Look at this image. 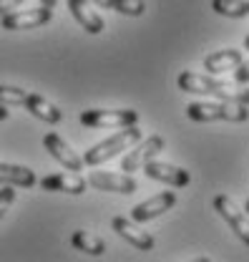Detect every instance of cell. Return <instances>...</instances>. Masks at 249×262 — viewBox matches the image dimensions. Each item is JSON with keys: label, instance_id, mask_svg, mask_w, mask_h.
I'll use <instances>...</instances> for the list:
<instances>
[{"label": "cell", "instance_id": "obj_1", "mask_svg": "<svg viewBox=\"0 0 249 262\" xmlns=\"http://www.w3.org/2000/svg\"><path fill=\"white\" fill-rule=\"evenodd\" d=\"M179 89L184 94H207V96H217L221 101H234V103H247L249 106V89H237L227 81H217L212 76H201V73H191L184 71L179 73Z\"/></svg>", "mask_w": 249, "mask_h": 262}, {"label": "cell", "instance_id": "obj_2", "mask_svg": "<svg viewBox=\"0 0 249 262\" xmlns=\"http://www.w3.org/2000/svg\"><path fill=\"white\" fill-rule=\"evenodd\" d=\"M187 116L191 121L207 124V121H229V124H242L249 119L247 103H234V101H221V103H189Z\"/></svg>", "mask_w": 249, "mask_h": 262}, {"label": "cell", "instance_id": "obj_3", "mask_svg": "<svg viewBox=\"0 0 249 262\" xmlns=\"http://www.w3.org/2000/svg\"><path fill=\"white\" fill-rule=\"evenodd\" d=\"M139 141H141V131L136 129V124H133V126H124V131H119V134H114L111 139H106V141L91 146V149L83 154V164L98 166V164L114 159L119 151H128V149H131L133 144H139Z\"/></svg>", "mask_w": 249, "mask_h": 262}, {"label": "cell", "instance_id": "obj_4", "mask_svg": "<svg viewBox=\"0 0 249 262\" xmlns=\"http://www.w3.org/2000/svg\"><path fill=\"white\" fill-rule=\"evenodd\" d=\"M139 121V111L133 108H88L81 114V124L88 129H124Z\"/></svg>", "mask_w": 249, "mask_h": 262}, {"label": "cell", "instance_id": "obj_5", "mask_svg": "<svg viewBox=\"0 0 249 262\" xmlns=\"http://www.w3.org/2000/svg\"><path fill=\"white\" fill-rule=\"evenodd\" d=\"M53 18V8H31V10H15V13H5L0 15V23L5 31H31L38 26H46Z\"/></svg>", "mask_w": 249, "mask_h": 262}, {"label": "cell", "instance_id": "obj_6", "mask_svg": "<svg viewBox=\"0 0 249 262\" xmlns=\"http://www.w3.org/2000/svg\"><path fill=\"white\" fill-rule=\"evenodd\" d=\"M214 209L219 212V217L232 227V232H234L244 245H249V217L247 214L239 212V207H237L227 194H219L217 199H214Z\"/></svg>", "mask_w": 249, "mask_h": 262}, {"label": "cell", "instance_id": "obj_7", "mask_svg": "<svg viewBox=\"0 0 249 262\" xmlns=\"http://www.w3.org/2000/svg\"><path fill=\"white\" fill-rule=\"evenodd\" d=\"M164 151V139L159 136V134H154V136H149L146 141H141L136 149H131L128 154H126L124 159H121V171H139L141 166L146 162H151L156 154H161Z\"/></svg>", "mask_w": 249, "mask_h": 262}, {"label": "cell", "instance_id": "obj_8", "mask_svg": "<svg viewBox=\"0 0 249 262\" xmlns=\"http://www.w3.org/2000/svg\"><path fill=\"white\" fill-rule=\"evenodd\" d=\"M174 204H176V194H174V192H161V194H156V196H151V199H146V202H141V204H136V207L131 209V220H133V222H149V220L161 217L164 212H169Z\"/></svg>", "mask_w": 249, "mask_h": 262}, {"label": "cell", "instance_id": "obj_9", "mask_svg": "<svg viewBox=\"0 0 249 262\" xmlns=\"http://www.w3.org/2000/svg\"><path fill=\"white\" fill-rule=\"evenodd\" d=\"M88 184L101 192H116V194H133L139 187L131 174H108V171H94L88 177Z\"/></svg>", "mask_w": 249, "mask_h": 262}, {"label": "cell", "instance_id": "obj_10", "mask_svg": "<svg viewBox=\"0 0 249 262\" xmlns=\"http://www.w3.org/2000/svg\"><path fill=\"white\" fill-rule=\"evenodd\" d=\"M144 174L151 177L156 182H164V184H171V187H189L191 177L189 171H184L182 166H174V164H164V162H146L144 166Z\"/></svg>", "mask_w": 249, "mask_h": 262}, {"label": "cell", "instance_id": "obj_11", "mask_svg": "<svg viewBox=\"0 0 249 262\" xmlns=\"http://www.w3.org/2000/svg\"><path fill=\"white\" fill-rule=\"evenodd\" d=\"M43 146H46V151H48L58 164H63L68 171H81L83 159L63 141L58 134H46V136H43Z\"/></svg>", "mask_w": 249, "mask_h": 262}, {"label": "cell", "instance_id": "obj_12", "mask_svg": "<svg viewBox=\"0 0 249 262\" xmlns=\"http://www.w3.org/2000/svg\"><path fill=\"white\" fill-rule=\"evenodd\" d=\"M111 227H114V232L121 237V239H126L128 245H133L136 250H151L154 247V237L149 234V232H144L141 227H136L133 222H128L126 217H114V222H111Z\"/></svg>", "mask_w": 249, "mask_h": 262}, {"label": "cell", "instance_id": "obj_13", "mask_svg": "<svg viewBox=\"0 0 249 262\" xmlns=\"http://www.w3.org/2000/svg\"><path fill=\"white\" fill-rule=\"evenodd\" d=\"M40 187L46 192H65V194H83L88 182L78 174H51L40 179Z\"/></svg>", "mask_w": 249, "mask_h": 262}, {"label": "cell", "instance_id": "obj_14", "mask_svg": "<svg viewBox=\"0 0 249 262\" xmlns=\"http://www.w3.org/2000/svg\"><path fill=\"white\" fill-rule=\"evenodd\" d=\"M68 10H71V15L81 23V28L88 31L91 35H98V33L106 28L103 18L88 5V0H68Z\"/></svg>", "mask_w": 249, "mask_h": 262}, {"label": "cell", "instance_id": "obj_15", "mask_svg": "<svg viewBox=\"0 0 249 262\" xmlns=\"http://www.w3.org/2000/svg\"><path fill=\"white\" fill-rule=\"evenodd\" d=\"M23 106L31 111L35 119H40V121H46V124H58V121L63 119V111H61V108H58V106H53L48 98L38 96V94H28Z\"/></svg>", "mask_w": 249, "mask_h": 262}, {"label": "cell", "instance_id": "obj_16", "mask_svg": "<svg viewBox=\"0 0 249 262\" xmlns=\"http://www.w3.org/2000/svg\"><path fill=\"white\" fill-rule=\"evenodd\" d=\"M239 63H242V51L224 48V51H217V53H212V56L204 58V71H209V73H224V71H234Z\"/></svg>", "mask_w": 249, "mask_h": 262}, {"label": "cell", "instance_id": "obj_17", "mask_svg": "<svg viewBox=\"0 0 249 262\" xmlns=\"http://www.w3.org/2000/svg\"><path fill=\"white\" fill-rule=\"evenodd\" d=\"M38 179L28 166H18V164H0V184H13V187H33Z\"/></svg>", "mask_w": 249, "mask_h": 262}, {"label": "cell", "instance_id": "obj_18", "mask_svg": "<svg viewBox=\"0 0 249 262\" xmlns=\"http://www.w3.org/2000/svg\"><path fill=\"white\" fill-rule=\"evenodd\" d=\"M71 245L76 247V250H81V252H86V255H103L106 252V245H103V239L101 237H96L91 232H83V229H76L73 232V237H71Z\"/></svg>", "mask_w": 249, "mask_h": 262}, {"label": "cell", "instance_id": "obj_19", "mask_svg": "<svg viewBox=\"0 0 249 262\" xmlns=\"http://www.w3.org/2000/svg\"><path fill=\"white\" fill-rule=\"evenodd\" d=\"M212 10L224 18H244L249 15L247 0H212Z\"/></svg>", "mask_w": 249, "mask_h": 262}, {"label": "cell", "instance_id": "obj_20", "mask_svg": "<svg viewBox=\"0 0 249 262\" xmlns=\"http://www.w3.org/2000/svg\"><path fill=\"white\" fill-rule=\"evenodd\" d=\"M26 96H28V91H23V89L0 86V103L3 106H20V103H26Z\"/></svg>", "mask_w": 249, "mask_h": 262}, {"label": "cell", "instance_id": "obj_21", "mask_svg": "<svg viewBox=\"0 0 249 262\" xmlns=\"http://www.w3.org/2000/svg\"><path fill=\"white\" fill-rule=\"evenodd\" d=\"M114 10H119L121 15L139 18V15H144L146 3H144V0H114Z\"/></svg>", "mask_w": 249, "mask_h": 262}, {"label": "cell", "instance_id": "obj_22", "mask_svg": "<svg viewBox=\"0 0 249 262\" xmlns=\"http://www.w3.org/2000/svg\"><path fill=\"white\" fill-rule=\"evenodd\" d=\"M15 202V189L13 187H3L0 189V220L5 217V212H8V207Z\"/></svg>", "mask_w": 249, "mask_h": 262}, {"label": "cell", "instance_id": "obj_23", "mask_svg": "<svg viewBox=\"0 0 249 262\" xmlns=\"http://www.w3.org/2000/svg\"><path fill=\"white\" fill-rule=\"evenodd\" d=\"M234 81L237 83H249V61H242L234 68Z\"/></svg>", "mask_w": 249, "mask_h": 262}, {"label": "cell", "instance_id": "obj_24", "mask_svg": "<svg viewBox=\"0 0 249 262\" xmlns=\"http://www.w3.org/2000/svg\"><path fill=\"white\" fill-rule=\"evenodd\" d=\"M20 3H23V0H0V15H5V13L15 10Z\"/></svg>", "mask_w": 249, "mask_h": 262}, {"label": "cell", "instance_id": "obj_25", "mask_svg": "<svg viewBox=\"0 0 249 262\" xmlns=\"http://www.w3.org/2000/svg\"><path fill=\"white\" fill-rule=\"evenodd\" d=\"M91 3L101 5V8H111V10H114V0H91Z\"/></svg>", "mask_w": 249, "mask_h": 262}, {"label": "cell", "instance_id": "obj_26", "mask_svg": "<svg viewBox=\"0 0 249 262\" xmlns=\"http://www.w3.org/2000/svg\"><path fill=\"white\" fill-rule=\"evenodd\" d=\"M8 114H10V111H8V106H3V103H0V121H5V119H8Z\"/></svg>", "mask_w": 249, "mask_h": 262}, {"label": "cell", "instance_id": "obj_27", "mask_svg": "<svg viewBox=\"0 0 249 262\" xmlns=\"http://www.w3.org/2000/svg\"><path fill=\"white\" fill-rule=\"evenodd\" d=\"M56 3L58 0H40V5H46V8H56Z\"/></svg>", "mask_w": 249, "mask_h": 262}, {"label": "cell", "instance_id": "obj_28", "mask_svg": "<svg viewBox=\"0 0 249 262\" xmlns=\"http://www.w3.org/2000/svg\"><path fill=\"white\" fill-rule=\"evenodd\" d=\"M244 48H247V51H249V35H247V38H244Z\"/></svg>", "mask_w": 249, "mask_h": 262}, {"label": "cell", "instance_id": "obj_29", "mask_svg": "<svg viewBox=\"0 0 249 262\" xmlns=\"http://www.w3.org/2000/svg\"><path fill=\"white\" fill-rule=\"evenodd\" d=\"M244 212H247V214H249V199H247V204H244Z\"/></svg>", "mask_w": 249, "mask_h": 262}]
</instances>
